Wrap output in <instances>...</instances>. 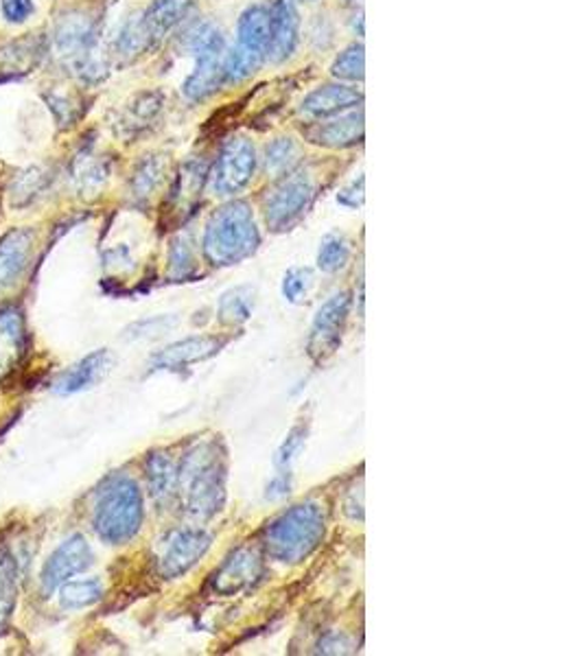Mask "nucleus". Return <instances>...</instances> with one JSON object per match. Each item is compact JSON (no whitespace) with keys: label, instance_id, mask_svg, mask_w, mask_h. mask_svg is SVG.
Returning a JSON list of instances; mask_svg holds the SVG:
<instances>
[{"label":"nucleus","instance_id":"412c9836","mask_svg":"<svg viewBox=\"0 0 584 656\" xmlns=\"http://www.w3.org/2000/svg\"><path fill=\"white\" fill-rule=\"evenodd\" d=\"M147 479L154 499L160 506H169L178 497V468L165 454H154L147 459Z\"/></svg>","mask_w":584,"mask_h":656},{"label":"nucleus","instance_id":"f3484780","mask_svg":"<svg viewBox=\"0 0 584 656\" xmlns=\"http://www.w3.org/2000/svg\"><path fill=\"white\" fill-rule=\"evenodd\" d=\"M357 103H362V95L348 86L330 83L314 90L305 103H303V115L309 121H320L335 115H342L346 110H353Z\"/></svg>","mask_w":584,"mask_h":656},{"label":"nucleus","instance_id":"393cba45","mask_svg":"<svg viewBox=\"0 0 584 656\" xmlns=\"http://www.w3.org/2000/svg\"><path fill=\"white\" fill-rule=\"evenodd\" d=\"M263 56L248 51L244 47H235L230 53L221 58V77L224 83H237L253 77L259 70Z\"/></svg>","mask_w":584,"mask_h":656},{"label":"nucleus","instance_id":"c756f323","mask_svg":"<svg viewBox=\"0 0 584 656\" xmlns=\"http://www.w3.org/2000/svg\"><path fill=\"white\" fill-rule=\"evenodd\" d=\"M333 74L344 81H362L364 79V47H348L333 64Z\"/></svg>","mask_w":584,"mask_h":656},{"label":"nucleus","instance_id":"2f4dec72","mask_svg":"<svg viewBox=\"0 0 584 656\" xmlns=\"http://www.w3.org/2000/svg\"><path fill=\"white\" fill-rule=\"evenodd\" d=\"M314 285V276L309 269H303V267H294L285 274V280H283V296L289 300V302H303L305 296L309 294V287Z\"/></svg>","mask_w":584,"mask_h":656},{"label":"nucleus","instance_id":"2eb2a0df","mask_svg":"<svg viewBox=\"0 0 584 656\" xmlns=\"http://www.w3.org/2000/svg\"><path fill=\"white\" fill-rule=\"evenodd\" d=\"M112 364H115V359L108 350H97L62 372L60 379L56 381L53 390L58 394H77L90 390L108 377V372L112 370Z\"/></svg>","mask_w":584,"mask_h":656},{"label":"nucleus","instance_id":"7ed1b4c3","mask_svg":"<svg viewBox=\"0 0 584 656\" xmlns=\"http://www.w3.org/2000/svg\"><path fill=\"white\" fill-rule=\"evenodd\" d=\"M142 524V495L130 477H115L101 490L92 525L97 534L112 545L128 543Z\"/></svg>","mask_w":584,"mask_h":656},{"label":"nucleus","instance_id":"f704fd0d","mask_svg":"<svg viewBox=\"0 0 584 656\" xmlns=\"http://www.w3.org/2000/svg\"><path fill=\"white\" fill-rule=\"evenodd\" d=\"M0 7H2L4 20L13 24L27 22L33 13V0H2Z\"/></svg>","mask_w":584,"mask_h":656},{"label":"nucleus","instance_id":"1a4fd4ad","mask_svg":"<svg viewBox=\"0 0 584 656\" xmlns=\"http://www.w3.org/2000/svg\"><path fill=\"white\" fill-rule=\"evenodd\" d=\"M92 565V549L83 536H70L47 560L40 583L44 595H53L70 578L79 576Z\"/></svg>","mask_w":584,"mask_h":656},{"label":"nucleus","instance_id":"ddd939ff","mask_svg":"<svg viewBox=\"0 0 584 656\" xmlns=\"http://www.w3.org/2000/svg\"><path fill=\"white\" fill-rule=\"evenodd\" d=\"M348 307H350L348 294H337L318 311L311 328V352L316 357L335 352L342 337V328L348 316Z\"/></svg>","mask_w":584,"mask_h":656},{"label":"nucleus","instance_id":"cd10ccee","mask_svg":"<svg viewBox=\"0 0 584 656\" xmlns=\"http://www.w3.org/2000/svg\"><path fill=\"white\" fill-rule=\"evenodd\" d=\"M348 259H350V243L342 235H328L318 252L320 269H325L328 274L339 271L342 267H346Z\"/></svg>","mask_w":584,"mask_h":656},{"label":"nucleus","instance_id":"f257e3e1","mask_svg":"<svg viewBox=\"0 0 584 656\" xmlns=\"http://www.w3.org/2000/svg\"><path fill=\"white\" fill-rule=\"evenodd\" d=\"M178 495L195 519L212 517L224 504V464L217 443H201L178 470Z\"/></svg>","mask_w":584,"mask_h":656},{"label":"nucleus","instance_id":"4be33fe9","mask_svg":"<svg viewBox=\"0 0 584 656\" xmlns=\"http://www.w3.org/2000/svg\"><path fill=\"white\" fill-rule=\"evenodd\" d=\"M185 49L195 60H219L224 56L226 42L221 31L212 22H195L182 36Z\"/></svg>","mask_w":584,"mask_h":656},{"label":"nucleus","instance_id":"9b49d317","mask_svg":"<svg viewBox=\"0 0 584 656\" xmlns=\"http://www.w3.org/2000/svg\"><path fill=\"white\" fill-rule=\"evenodd\" d=\"M36 235L27 228H16L0 239V294L9 291L24 276L31 255H33Z\"/></svg>","mask_w":584,"mask_h":656},{"label":"nucleus","instance_id":"5701e85b","mask_svg":"<svg viewBox=\"0 0 584 656\" xmlns=\"http://www.w3.org/2000/svg\"><path fill=\"white\" fill-rule=\"evenodd\" d=\"M224 83L221 58L219 60H197L194 74L185 83V95L191 101H204Z\"/></svg>","mask_w":584,"mask_h":656},{"label":"nucleus","instance_id":"e433bc0d","mask_svg":"<svg viewBox=\"0 0 584 656\" xmlns=\"http://www.w3.org/2000/svg\"><path fill=\"white\" fill-rule=\"evenodd\" d=\"M289 490H291V475H289V470H283V473H278V475L267 484V493H265V497L271 499V501H276V499L287 497Z\"/></svg>","mask_w":584,"mask_h":656},{"label":"nucleus","instance_id":"a878e982","mask_svg":"<svg viewBox=\"0 0 584 656\" xmlns=\"http://www.w3.org/2000/svg\"><path fill=\"white\" fill-rule=\"evenodd\" d=\"M253 309H255V294L248 287H237L221 296L219 318L226 325H241L253 316Z\"/></svg>","mask_w":584,"mask_h":656},{"label":"nucleus","instance_id":"423d86ee","mask_svg":"<svg viewBox=\"0 0 584 656\" xmlns=\"http://www.w3.org/2000/svg\"><path fill=\"white\" fill-rule=\"evenodd\" d=\"M255 169H257L255 145L248 138L228 140L212 171V191L217 196L239 193L255 178Z\"/></svg>","mask_w":584,"mask_h":656},{"label":"nucleus","instance_id":"f03ea898","mask_svg":"<svg viewBox=\"0 0 584 656\" xmlns=\"http://www.w3.org/2000/svg\"><path fill=\"white\" fill-rule=\"evenodd\" d=\"M259 246L253 210L244 201L219 208L204 235V250L215 265H232L250 257Z\"/></svg>","mask_w":584,"mask_h":656},{"label":"nucleus","instance_id":"f8f14e48","mask_svg":"<svg viewBox=\"0 0 584 656\" xmlns=\"http://www.w3.org/2000/svg\"><path fill=\"white\" fill-rule=\"evenodd\" d=\"M307 138L316 145H323L328 149H346L364 138V112L359 110H348L342 115H335L333 119H323L320 123H314L307 130Z\"/></svg>","mask_w":584,"mask_h":656},{"label":"nucleus","instance_id":"9d476101","mask_svg":"<svg viewBox=\"0 0 584 656\" xmlns=\"http://www.w3.org/2000/svg\"><path fill=\"white\" fill-rule=\"evenodd\" d=\"M300 42V16L294 0H274L269 7V42L265 56L280 64L289 60Z\"/></svg>","mask_w":584,"mask_h":656},{"label":"nucleus","instance_id":"6ab92c4d","mask_svg":"<svg viewBox=\"0 0 584 656\" xmlns=\"http://www.w3.org/2000/svg\"><path fill=\"white\" fill-rule=\"evenodd\" d=\"M194 7V0H154L149 9L138 18L149 44L169 33L176 24H180Z\"/></svg>","mask_w":584,"mask_h":656},{"label":"nucleus","instance_id":"c9c22d12","mask_svg":"<svg viewBox=\"0 0 584 656\" xmlns=\"http://www.w3.org/2000/svg\"><path fill=\"white\" fill-rule=\"evenodd\" d=\"M171 267L178 269V274H187L189 269H194V250L191 243L187 239H178L174 243V255H171Z\"/></svg>","mask_w":584,"mask_h":656},{"label":"nucleus","instance_id":"4c0bfd02","mask_svg":"<svg viewBox=\"0 0 584 656\" xmlns=\"http://www.w3.org/2000/svg\"><path fill=\"white\" fill-rule=\"evenodd\" d=\"M348 197H353L350 203H348V208H357V206H362V201H364V178H359V182H353L350 189L342 191L339 197H337V201L344 203Z\"/></svg>","mask_w":584,"mask_h":656},{"label":"nucleus","instance_id":"6e6552de","mask_svg":"<svg viewBox=\"0 0 584 656\" xmlns=\"http://www.w3.org/2000/svg\"><path fill=\"white\" fill-rule=\"evenodd\" d=\"M314 185L307 176L294 173L289 176L280 187L274 189V193L267 199L265 210H267V221L276 230H285L291 223H296L307 208L314 201Z\"/></svg>","mask_w":584,"mask_h":656},{"label":"nucleus","instance_id":"a211bd4d","mask_svg":"<svg viewBox=\"0 0 584 656\" xmlns=\"http://www.w3.org/2000/svg\"><path fill=\"white\" fill-rule=\"evenodd\" d=\"M27 350V328L18 309L0 311V381L7 379Z\"/></svg>","mask_w":584,"mask_h":656},{"label":"nucleus","instance_id":"473e14b6","mask_svg":"<svg viewBox=\"0 0 584 656\" xmlns=\"http://www.w3.org/2000/svg\"><path fill=\"white\" fill-rule=\"evenodd\" d=\"M44 185H47V178H44V173L40 169H29V171L20 173L16 178L13 189H11L13 203H20L22 206V203L31 201L33 197L38 196L44 189Z\"/></svg>","mask_w":584,"mask_h":656},{"label":"nucleus","instance_id":"72a5a7b5","mask_svg":"<svg viewBox=\"0 0 584 656\" xmlns=\"http://www.w3.org/2000/svg\"><path fill=\"white\" fill-rule=\"evenodd\" d=\"M305 440H307V425H296L289 431V436L285 438V443L280 445V449L276 454V464L280 468H287L296 459V456L300 454V449L305 447Z\"/></svg>","mask_w":584,"mask_h":656},{"label":"nucleus","instance_id":"0eeeda50","mask_svg":"<svg viewBox=\"0 0 584 656\" xmlns=\"http://www.w3.org/2000/svg\"><path fill=\"white\" fill-rule=\"evenodd\" d=\"M210 536L201 529H180L171 531L158 554V571L165 578H178L187 574L195 563L208 551Z\"/></svg>","mask_w":584,"mask_h":656},{"label":"nucleus","instance_id":"bb28decb","mask_svg":"<svg viewBox=\"0 0 584 656\" xmlns=\"http://www.w3.org/2000/svg\"><path fill=\"white\" fill-rule=\"evenodd\" d=\"M103 595L99 580H68L60 587V604L66 610H81L97 604Z\"/></svg>","mask_w":584,"mask_h":656},{"label":"nucleus","instance_id":"dca6fc26","mask_svg":"<svg viewBox=\"0 0 584 656\" xmlns=\"http://www.w3.org/2000/svg\"><path fill=\"white\" fill-rule=\"evenodd\" d=\"M260 576L259 556L253 549L235 551L212 578V587L221 595H235L237 590L250 587Z\"/></svg>","mask_w":584,"mask_h":656},{"label":"nucleus","instance_id":"aec40b11","mask_svg":"<svg viewBox=\"0 0 584 656\" xmlns=\"http://www.w3.org/2000/svg\"><path fill=\"white\" fill-rule=\"evenodd\" d=\"M237 31H239L237 47L265 56L267 42H269V7L265 4L248 7L239 20Z\"/></svg>","mask_w":584,"mask_h":656},{"label":"nucleus","instance_id":"c85d7f7f","mask_svg":"<svg viewBox=\"0 0 584 656\" xmlns=\"http://www.w3.org/2000/svg\"><path fill=\"white\" fill-rule=\"evenodd\" d=\"M296 156H298V147L291 138L274 140L271 145H267V151H265L267 171L283 173L285 169H289L296 162Z\"/></svg>","mask_w":584,"mask_h":656},{"label":"nucleus","instance_id":"39448f33","mask_svg":"<svg viewBox=\"0 0 584 656\" xmlns=\"http://www.w3.org/2000/svg\"><path fill=\"white\" fill-rule=\"evenodd\" d=\"M99 38V18L86 9H70L53 31L56 53L72 66L83 79L95 77V44Z\"/></svg>","mask_w":584,"mask_h":656},{"label":"nucleus","instance_id":"7c9ffc66","mask_svg":"<svg viewBox=\"0 0 584 656\" xmlns=\"http://www.w3.org/2000/svg\"><path fill=\"white\" fill-rule=\"evenodd\" d=\"M160 173H162V165H160V160H156V158L145 160V162L136 169V173H133V182H131V187H133V196H151V191L160 185Z\"/></svg>","mask_w":584,"mask_h":656},{"label":"nucleus","instance_id":"4468645a","mask_svg":"<svg viewBox=\"0 0 584 656\" xmlns=\"http://www.w3.org/2000/svg\"><path fill=\"white\" fill-rule=\"evenodd\" d=\"M224 344L226 339H217L208 335L178 341L151 359V370H182L187 366H194L197 361H204L217 355Z\"/></svg>","mask_w":584,"mask_h":656},{"label":"nucleus","instance_id":"b1692460","mask_svg":"<svg viewBox=\"0 0 584 656\" xmlns=\"http://www.w3.org/2000/svg\"><path fill=\"white\" fill-rule=\"evenodd\" d=\"M18 599V563L13 554L0 545V626L7 624Z\"/></svg>","mask_w":584,"mask_h":656},{"label":"nucleus","instance_id":"20e7f679","mask_svg":"<svg viewBox=\"0 0 584 656\" xmlns=\"http://www.w3.org/2000/svg\"><path fill=\"white\" fill-rule=\"evenodd\" d=\"M325 536V517L318 506L303 504L278 517L265 531L269 556L280 563H298L307 558Z\"/></svg>","mask_w":584,"mask_h":656}]
</instances>
